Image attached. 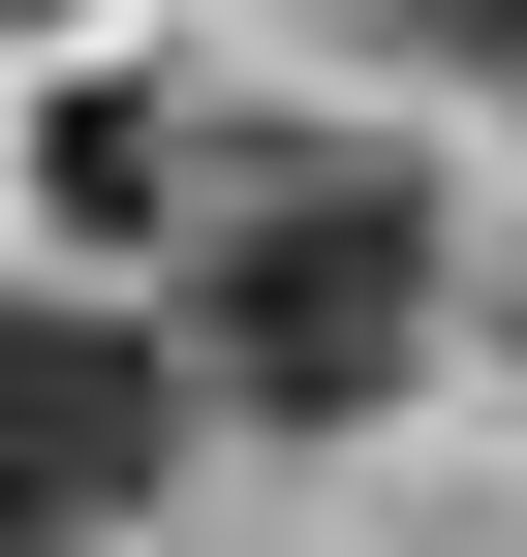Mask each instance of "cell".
Returning a JSON list of instances; mask_svg holds the SVG:
<instances>
[{"mask_svg": "<svg viewBox=\"0 0 527 557\" xmlns=\"http://www.w3.org/2000/svg\"><path fill=\"white\" fill-rule=\"evenodd\" d=\"M62 218H94V248L186 218V124H156V94H62Z\"/></svg>", "mask_w": 527, "mask_h": 557, "instance_id": "cell-3", "label": "cell"}, {"mask_svg": "<svg viewBox=\"0 0 527 557\" xmlns=\"http://www.w3.org/2000/svg\"><path fill=\"white\" fill-rule=\"evenodd\" d=\"M186 372L280 403V434L404 403V372H434V218H404L372 156H248V186H218V248H186Z\"/></svg>", "mask_w": 527, "mask_h": 557, "instance_id": "cell-1", "label": "cell"}, {"mask_svg": "<svg viewBox=\"0 0 527 557\" xmlns=\"http://www.w3.org/2000/svg\"><path fill=\"white\" fill-rule=\"evenodd\" d=\"M124 496H156V341L0 310V557H94Z\"/></svg>", "mask_w": 527, "mask_h": 557, "instance_id": "cell-2", "label": "cell"}, {"mask_svg": "<svg viewBox=\"0 0 527 557\" xmlns=\"http://www.w3.org/2000/svg\"><path fill=\"white\" fill-rule=\"evenodd\" d=\"M434 32H466V62H527V0H434Z\"/></svg>", "mask_w": 527, "mask_h": 557, "instance_id": "cell-4", "label": "cell"}, {"mask_svg": "<svg viewBox=\"0 0 527 557\" xmlns=\"http://www.w3.org/2000/svg\"><path fill=\"white\" fill-rule=\"evenodd\" d=\"M0 32H32V0H0Z\"/></svg>", "mask_w": 527, "mask_h": 557, "instance_id": "cell-5", "label": "cell"}]
</instances>
